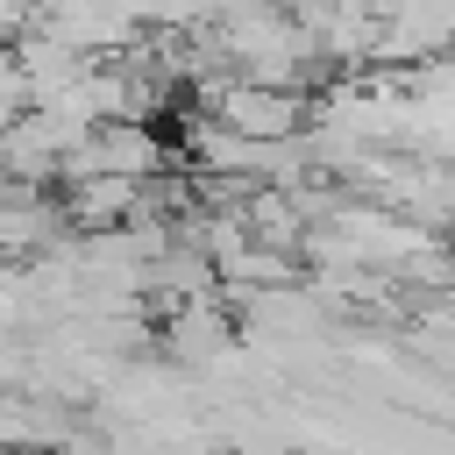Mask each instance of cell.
<instances>
[{
  "label": "cell",
  "mask_w": 455,
  "mask_h": 455,
  "mask_svg": "<svg viewBox=\"0 0 455 455\" xmlns=\"http://www.w3.org/2000/svg\"><path fill=\"white\" fill-rule=\"evenodd\" d=\"M213 121L228 128V135H242V142H256V149H270V142H284L291 128H299V92H277V85H249V78H235V85H220L213 92Z\"/></svg>",
  "instance_id": "1"
}]
</instances>
